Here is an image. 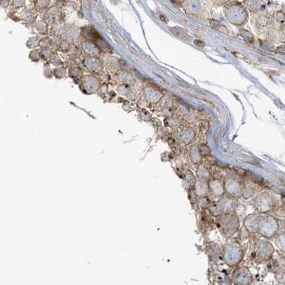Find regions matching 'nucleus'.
<instances>
[{
	"label": "nucleus",
	"instance_id": "obj_1",
	"mask_svg": "<svg viewBox=\"0 0 285 285\" xmlns=\"http://www.w3.org/2000/svg\"><path fill=\"white\" fill-rule=\"evenodd\" d=\"M194 44H196V46H200V47H203L205 46L204 42L200 41V40H198V39H197V40H196V41H194Z\"/></svg>",
	"mask_w": 285,
	"mask_h": 285
}]
</instances>
